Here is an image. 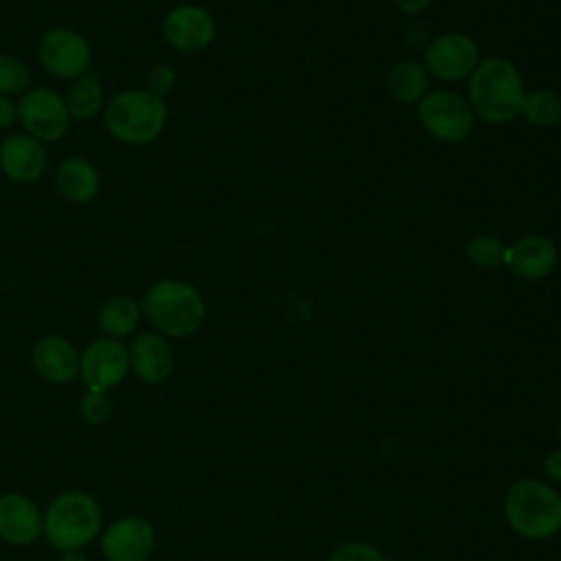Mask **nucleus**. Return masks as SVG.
<instances>
[{"label":"nucleus","mask_w":561,"mask_h":561,"mask_svg":"<svg viewBox=\"0 0 561 561\" xmlns=\"http://www.w3.org/2000/svg\"><path fill=\"white\" fill-rule=\"evenodd\" d=\"M467 96L473 116L500 125L513 121L522 112L526 90L513 61L506 57H486L480 59L469 75Z\"/></svg>","instance_id":"nucleus-1"},{"label":"nucleus","mask_w":561,"mask_h":561,"mask_svg":"<svg viewBox=\"0 0 561 561\" xmlns=\"http://www.w3.org/2000/svg\"><path fill=\"white\" fill-rule=\"evenodd\" d=\"M142 316L164 337L186 340L197 333L206 318V302L199 289L180 278H160L142 300Z\"/></svg>","instance_id":"nucleus-2"},{"label":"nucleus","mask_w":561,"mask_h":561,"mask_svg":"<svg viewBox=\"0 0 561 561\" xmlns=\"http://www.w3.org/2000/svg\"><path fill=\"white\" fill-rule=\"evenodd\" d=\"M103 526L99 500L81 489L57 493L44 508V539L57 552L85 550L99 539Z\"/></svg>","instance_id":"nucleus-3"},{"label":"nucleus","mask_w":561,"mask_h":561,"mask_svg":"<svg viewBox=\"0 0 561 561\" xmlns=\"http://www.w3.org/2000/svg\"><path fill=\"white\" fill-rule=\"evenodd\" d=\"M504 517L524 539H548L561 533V493L539 478L515 480L504 495Z\"/></svg>","instance_id":"nucleus-4"},{"label":"nucleus","mask_w":561,"mask_h":561,"mask_svg":"<svg viewBox=\"0 0 561 561\" xmlns=\"http://www.w3.org/2000/svg\"><path fill=\"white\" fill-rule=\"evenodd\" d=\"M103 125L118 142L147 145L167 125V103L147 90L116 92L103 107Z\"/></svg>","instance_id":"nucleus-5"},{"label":"nucleus","mask_w":561,"mask_h":561,"mask_svg":"<svg viewBox=\"0 0 561 561\" xmlns=\"http://www.w3.org/2000/svg\"><path fill=\"white\" fill-rule=\"evenodd\" d=\"M423 129L438 142L458 145L473 129V112L465 96L449 90L427 92L416 103Z\"/></svg>","instance_id":"nucleus-6"},{"label":"nucleus","mask_w":561,"mask_h":561,"mask_svg":"<svg viewBox=\"0 0 561 561\" xmlns=\"http://www.w3.org/2000/svg\"><path fill=\"white\" fill-rule=\"evenodd\" d=\"M18 121L39 142H57L70 127V112L64 96L50 88H33L20 96Z\"/></svg>","instance_id":"nucleus-7"},{"label":"nucleus","mask_w":561,"mask_h":561,"mask_svg":"<svg viewBox=\"0 0 561 561\" xmlns=\"http://www.w3.org/2000/svg\"><path fill=\"white\" fill-rule=\"evenodd\" d=\"M129 353L123 340L96 337L79 355V379L85 390L110 392L129 375Z\"/></svg>","instance_id":"nucleus-8"},{"label":"nucleus","mask_w":561,"mask_h":561,"mask_svg":"<svg viewBox=\"0 0 561 561\" xmlns=\"http://www.w3.org/2000/svg\"><path fill=\"white\" fill-rule=\"evenodd\" d=\"M37 57L46 72L59 79H77L90 70L92 48L81 33L55 26L39 37Z\"/></svg>","instance_id":"nucleus-9"},{"label":"nucleus","mask_w":561,"mask_h":561,"mask_svg":"<svg viewBox=\"0 0 561 561\" xmlns=\"http://www.w3.org/2000/svg\"><path fill=\"white\" fill-rule=\"evenodd\" d=\"M156 543L153 524L140 515L118 517L99 535V550L105 561H149Z\"/></svg>","instance_id":"nucleus-10"},{"label":"nucleus","mask_w":561,"mask_h":561,"mask_svg":"<svg viewBox=\"0 0 561 561\" xmlns=\"http://www.w3.org/2000/svg\"><path fill=\"white\" fill-rule=\"evenodd\" d=\"M425 70L438 81H460L480 64V48L465 33H445L434 37L425 48Z\"/></svg>","instance_id":"nucleus-11"},{"label":"nucleus","mask_w":561,"mask_h":561,"mask_svg":"<svg viewBox=\"0 0 561 561\" xmlns=\"http://www.w3.org/2000/svg\"><path fill=\"white\" fill-rule=\"evenodd\" d=\"M167 44L180 53H199L208 48L217 35L215 18L202 4H178L162 20Z\"/></svg>","instance_id":"nucleus-12"},{"label":"nucleus","mask_w":561,"mask_h":561,"mask_svg":"<svg viewBox=\"0 0 561 561\" xmlns=\"http://www.w3.org/2000/svg\"><path fill=\"white\" fill-rule=\"evenodd\" d=\"M44 537V511L33 497L20 491L0 495V541L13 548H28Z\"/></svg>","instance_id":"nucleus-13"},{"label":"nucleus","mask_w":561,"mask_h":561,"mask_svg":"<svg viewBox=\"0 0 561 561\" xmlns=\"http://www.w3.org/2000/svg\"><path fill=\"white\" fill-rule=\"evenodd\" d=\"M129 353V370L145 383L158 386L173 375L175 353L169 337L158 331H142L134 335L127 346Z\"/></svg>","instance_id":"nucleus-14"},{"label":"nucleus","mask_w":561,"mask_h":561,"mask_svg":"<svg viewBox=\"0 0 561 561\" xmlns=\"http://www.w3.org/2000/svg\"><path fill=\"white\" fill-rule=\"evenodd\" d=\"M48 167V153L44 149V142L28 136L26 131L9 134L0 142V169L2 173L18 182V184H31L37 182Z\"/></svg>","instance_id":"nucleus-15"},{"label":"nucleus","mask_w":561,"mask_h":561,"mask_svg":"<svg viewBox=\"0 0 561 561\" xmlns=\"http://www.w3.org/2000/svg\"><path fill=\"white\" fill-rule=\"evenodd\" d=\"M79 355L68 337L50 333L33 344L31 364L46 383L66 386L79 377Z\"/></svg>","instance_id":"nucleus-16"},{"label":"nucleus","mask_w":561,"mask_h":561,"mask_svg":"<svg viewBox=\"0 0 561 561\" xmlns=\"http://www.w3.org/2000/svg\"><path fill=\"white\" fill-rule=\"evenodd\" d=\"M506 265L524 280H541L557 265V245L541 234H526L508 245Z\"/></svg>","instance_id":"nucleus-17"},{"label":"nucleus","mask_w":561,"mask_h":561,"mask_svg":"<svg viewBox=\"0 0 561 561\" xmlns=\"http://www.w3.org/2000/svg\"><path fill=\"white\" fill-rule=\"evenodd\" d=\"M55 186L64 199L72 204H88L101 191V175L90 160L70 156L55 169Z\"/></svg>","instance_id":"nucleus-18"},{"label":"nucleus","mask_w":561,"mask_h":561,"mask_svg":"<svg viewBox=\"0 0 561 561\" xmlns=\"http://www.w3.org/2000/svg\"><path fill=\"white\" fill-rule=\"evenodd\" d=\"M140 318H142L140 302L127 294L110 296L99 307V313H96L99 329L103 331L105 337H114V340H123L131 335L138 329Z\"/></svg>","instance_id":"nucleus-19"},{"label":"nucleus","mask_w":561,"mask_h":561,"mask_svg":"<svg viewBox=\"0 0 561 561\" xmlns=\"http://www.w3.org/2000/svg\"><path fill=\"white\" fill-rule=\"evenodd\" d=\"M64 101L70 112V118H75V121L94 118L105 107V90H103L101 79L90 72L72 79Z\"/></svg>","instance_id":"nucleus-20"},{"label":"nucleus","mask_w":561,"mask_h":561,"mask_svg":"<svg viewBox=\"0 0 561 561\" xmlns=\"http://www.w3.org/2000/svg\"><path fill=\"white\" fill-rule=\"evenodd\" d=\"M430 88V75L419 61L405 59L397 64L388 75V92L394 101L412 105L419 103Z\"/></svg>","instance_id":"nucleus-21"},{"label":"nucleus","mask_w":561,"mask_h":561,"mask_svg":"<svg viewBox=\"0 0 561 561\" xmlns=\"http://www.w3.org/2000/svg\"><path fill=\"white\" fill-rule=\"evenodd\" d=\"M519 114L535 127H552L561 121V96L543 88L526 92Z\"/></svg>","instance_id":"nucleus-22"},{"label":"nucleus","mask_w":561,"mask_h":561,"mask_svg":"<svg viewBox=\"0 0 561 561\" xmlns=\"http://www.w3.org/2000/svg\"><path fill=\"white\" fill-rule=\"evenodd\" d=\"M467 259L482 270H495L500 265H506V254H508V245L502 243L497 237L493 234H476L467 248Z\"/></svg>","instance_id":"nucleus-23"},{"label":"nucleus","mask_w":561,"mask_h":561,"mask_svg":"<svg viewBox=\"0 0 561 561\" xmlns=\"http://www.w3.org/2000/svg\"><path fill=\"white\" fill-rule=\"evenodd\" d=\"M31 85V72L22 59L0 53V94H24Z\"/></svg>","instance_id":"nucleus-24"},{"label":"nucleus","mask_w":561,"mask_h":561,"mask_svg":"<svg viewBox=\"0 0 561 561\" xmlns=\"http://www.w3.org/2000/svg\"><path fill=\"white\" fill-rule=\"evenodd\" d=\"M114 412V403L110 399V392H94V390H85L83 397L79 399V416L88 423V425H103L105 421H110Z\"/></svg>","instance_id":"nucleus-25"},{"label":"nucleus","mask_w":561,"mask_h":561,"mask_svg":"<svg viewBox=\"0 0 561 561\" xmlns=\"http://www.w3.org/2000/svg\"><path fill=\"white\" fill-rule=\"evenodd\" d=\"M327 561H388V557L368 541H346L337 546Z\"/></svg>","instance_id":"nucleus-26"},{"label":"nucleus","mask_w":561,"mask_h":561,"mask_svg":"<svg viewBox=\"0 0 561 561\" xmlns=\"http://www.w3.org/2000/svg\"><path fill=\"white\" fill-rule=\"evenodd\" d=\"M175 83H178V75L171 66L167 64H158L149 70L147 75V92L164 99L169 96L173 90H175Z\"/></svg>","instance_id":"nucleus-27"},{"label":"nucleus","mask_w":561,"mask_h":561,"mask_svg":"<svg viewBox=\"0 0 561 561\" xmlns=\"http://www.w3.org/2000/svg\"><path fill=\"white\" fill-rule=\"evenodd\" d=\"M18 121V103L11 96L0 94V129L11 127Z\"/></svg>","instance_id":"nucleus-28"},{"label":"nucleus","mask_w":561,"mask_h":561,"mask_svg":"<svg viewBox=\"0 0 561 561\" xmlns=\"http://www.w3.org/2000/svg\"><path fill=\"white\" fill-rule=\"evenodd\" d=\"M543 473H546L548 480L561 484V449H552L543 458Z\"/></svg>","instance_id":"nucleus-29"},{"label":"nucleus","mask_w":561,"mask_h":561,"mask_svg":"<svg viewBox=\"0 0 561 561\" xmlns=\"http://www.w3.org/2000/svg\"><path fill=\"white\" fill-rule=\"evenodd\" d=\"M432 4V0H394V7L405 13V15H419L423 13L427 7Z\"/></svg>","instance_id":"nucleus-30"},{"label":"nucleus","mask_w":561,"mask_h":561,"mask_svg":"<svg viewBox=\"0 0 561 561\" xmlns=\"http://www.w3.org/2000/svg\"><path fill=\"white\" fill-rule=\"evenodd\" d=\"M57 561H88V554L85 550H66V552H59Z\"/></svg>","instance_id":"nucleus-31"},{"label":"nucleus","mask_w":561,"mask_h":561,"mask_svg":"<svg viewBox=\"0 0 561 561\" xmlns=\"http://www.w3.org/2000/svg\"><path fill=\"white\" fill-rule=\"evenodd\" d=\"M280 561H285V559H280Z\"/></svg>","instance_id":"nucleus-32"}]
</instances>
